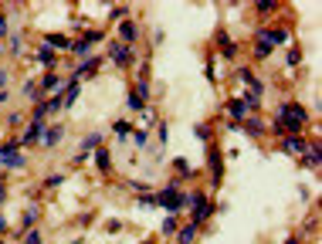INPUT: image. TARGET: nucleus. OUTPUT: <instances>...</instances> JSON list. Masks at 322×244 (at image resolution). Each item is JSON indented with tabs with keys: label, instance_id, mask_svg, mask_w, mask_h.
Instances as JSON below:
<instances>
[{
	"label": "nucleus",
	"instance_id": "obj_33",
	"mask_svg": "<svg viewBox=\"0 0 322 244\" xmlns=\"http://www.w3.org/2000/svg\"><path fill=\"white\" fill-rule=\"evenodd\" d=\"M61 183H65V177H61V173H51V177L45 180V187H61Z\"/></svg>",
	"mask_w": 322,
	"mask_h": 244
},
{
	"label": "nucleus",
	"instance_id": "obj_20",
	"mask_svg": "<svg viewBox=\"0 0 322 244\" xmlns=\"http://www.w3.org/2000/svg\"><path fill=\"white\" fill-rule=\"evenodd\" d=\"M119 37H123L119 45H126V48H129V45L136 41V24H133V21H123V27H119Z\"/></svg>",
	"mask_w": 322,
	"mask_h": 244
},
{
	"label": "nucleus",
	"instance_id": "obj_14",
	"mask_svg": "<svg viewBox=\"0 0 322 244\" xmlns=\"http://www.w3.org/2000/svg\"><path fill=\"white\" fill-rule=\"evenodd\" d=\"M302 163H305L309 170H319V163H322V143H312L309 153L302 156Z\"/></svg>",
	"mask_w": 322,
	"mask_h": 244
},
{
	"label": "nucleus",
	"instance_id": "obj_45",
	"mask_svg": "<svg viewBox=\"0 0 322 244\" xmlns=\"http://www.w3.org/2000/svg\"><path fill=\"white\" fill-rule=\"evenodd\" d=\"M143 244H153V241H143Z\"/></svg>",
	"mask_w": 322,
	"mask_h": 244
},
{
	"label": "nucleus",
	"instance_id": "obj_41",
	"mask_svg": "<svg viewBox=\"0 0 322 244\" xmlns=\"http://www.w3.org/2000/svg\"><path fill=\"white\" fill-rule=\"evenodd\" d=\"M7 99H11V95H7V89H4V92H0V105H4Z\"/></svg>",
	"mask_w": 322,
	"mask_h": 244
},
{
	"label": "nucleus",
	"instance_id": "obj_17",
	"mask_svg": "<svg viewBox=\"0 0 322 244\" xmlns=\"http://www.w3.org/2000/svg\"><path fill=\"white\" fill-rule=\"evenodd\" d=\"M197 234H200L197 224H183V227H177V241L180 244H193V241H197Z\"/></svg>",
	"mask_w": 322,
	"mask_h": 244
},
{
	"label": "nucleus",
	"instance_id": "obj_19",
	"mask_svg": "<svg viewBox=\"0 0 322 244\" xmlns=\"http://www.w3.org/2000/svg\"><path fill=\"white\" fill-rule=\"evenodd\" d=\"M78 95H82V85H78L75 78H71V82H68V89H65V95H61L65 109H71V105H75V102H78Z\"/></svg>",
	"mask_w": 322,
	"mask_h": 244
},
{
	"label": "nucleus",
	"instance_id": "obj_31",
	"mask_svg": "<svg viewBox=\"0 0 322 244\" xmlns=\"http://www.w3.org/2000/svg\"><path fill=\"white\" fill-rule=\"evenodd\" d=\"M275 7H278L275 0H258V4H255V11H261V14H268V11H275Z\"/></svg>",
	"mask_w": 322,
	"mask_h": 244
},
{
	"label": "nucleus",
	"instance_id": "obj_25",
	"mask_svg": "<svg viewBox=\"0 0 322 244\" xmlns=\"http://www.w3.org/2000/svg\"><path fill=\"white\" fill-rule=\"evenodd\" d=\"M173 170L180 173V177H177V183H180V180H187V177H190V167H187V159H173Z\"/></svg>",
	"mask_w": 322,
	"mask_h": 244
},
{
	"label": "nucleus",
	"instance_id": "obj_8",
	"mask_svg": "<svg viewBox=\"0 0 322 244\" xmlns=\"http://www.w3.org/2000/svg\"><path fill=\"white\" fill-rule=\"evenodd\" d=\"M271 51H275V41H271V31L265 27V31L255 34V55H258V58H268Z\"/></svg>",
	"mask_w": 322,
	"mask_h": 244
},
{
	"label": "nucleus",
	"instance_id": "obj_42",
	"mask_svg": "<svg viewBox=\"0 0 322 244\" xmlns=\"http://www.w3.org/2000/svg\"><path fill=\"white\" fill-rule=\"evenodd\" d=\"M4 231H7V221H4V217H0V234H4Z\"/></svg>",
	"mask_w": 322,
	"mask_h": 244
},
{
	"label": "nucleus",
	"instance_id": "obj_24",
	"mask_svg": "<svg viewBox=\"0 0 322 244\" xmlns=\"http://www.w3.org/2000/svg\"><path fill=\"white\" fill-rule=\"evenodd\" d=\"M241 129H245V133H251V136H261V133H265V122H261V119H245V126H241Z\"/></svg>",
	"mask_w": 322,
	"mask_h": 244
},
{
	"label": "nucleus",
	"instance_id": "obj_27",
	"mask_svg": "<svg viewBox=\"0 0 322 244\" xmlns=\"http://www.w3.org/2000/svg\"><path fill=\"white\" fill-rule=\"evenodd\" d=\"M37 214H41L37 207H27V211H24V217H21V224H24V227H31V224L37 221Z\"/></svg>",
	"mask_w": 322,
	"mask_h": 244
},
{
	"label": "nucleus",
	"instance_id": "obj_21",
	"mask_svg": "<svg viewBox=\"0 0 322 244\" xmlns=\"http://www.w3.org/2000/svg\"><path fill=\"white\" fill-rule=\"evenodd\" d=\"M27 102H37L41 105V89H37V82H24V92H21Z\"/></svg>",
	"mask_w": 322,
	"mask_h": 244
},
{
	"label": "nucleus",
	"instance_id": "obj_32",
	"mask_svg": "<svg viewBox=\"0 0 322 244\" xmlns=\"http://www.w3.org/2000/svg\"><path fill=\"white\" fill-rule=\"evenodd\" d=\"M126 14H129V7H112V11H109V21H123Z\"/></svg>",
	"mask_w": 322,
	"mask_h": 244
},
{
	"label": "nucleus",
	"instance_id": "obj_6",
	"mask_svg": "<svg viewBox=\"0 0 322 244\" xmlns=\"http://www.w3.org/2000/svg\"><path fill=\"white\" fill-rule=\"evenodd\" d=\"M146 95H149V82H139L133 92H129V99H126V105L133 112H143L146 109Z\"/></svg>",
	"mask_w": 322,
	"mask_h": 244
},
{
	"label": "nucleus",
	"instance_id": "obj_2",
	"mask_svg": "<svg viewBox=\"0 0 322 244\" xmlns=\"http://www.w3.org/2000/svg\"><path fill=\"white\" fill-rule=\"evenodd\" d=\"M156 207H163L167 214H177L187 207V193L180 190V183L173 180V183H167V190H159L156 193Z\"/></svg>",
	"mask_w": 322,
	"mask_h": 244
},
{
	"label": "nucleus",
	"instance_id": "obj_29",
	"mask_svg": "<svg viewBox=\"0 0 322 244\" xmlns=\"http://www.w3.org/2000/svg\"><path fill=\"white\" fill-rule=\"evenodd\" d=\"M112 129H115V136H119V139H126V136H129V133H133V126H129V122H115V126H112Z\"/></svg>",
	"mask_w": 322,
	"mask_h": 244
},
{
	"label": "nucleus",
	"instance_id": "obj_16",
	"mask_svg": "<svg viewBox=\"0 0 322 244\" xmlns=\"http://www.w3.org/2000/svg\"><path fill=\"white\" fill-rule=\"evenodd\" d=\"M61 139H65V126H58V122H55V126H48V129H45V146H48V149L58 146Z\"/></svg>",
	"mask_w": 322,
	"mask_h": 244
},
{
	"label": "nucleus",
	"instance_id": "obj_18",
	"mask_svg": "<svg viewBox=\"0 0 322 244\" xmlns=\"http://www.w3.org/2000/svg\"><path fill=\"white\" fill-rule=\"evenodd\" d=\"M45 48H51V51H68V48H71V41H68L65 34H48V37H45Z\"/></svg>",
	"mask_w": 322,
	"mask_h": 244
},
{
	"label": "nucleus",
	"instance_id": "obj_28",
	"mask_svg": "<svg viewBox=\"0 0 322 244\" xmlns=\"http://www.w3.org/2000/svg\"><path fill=\"white\" fill-rule=\"evenodd\" d=\"M37 61H41V65H55V51H51V48H41V51H37Z\"/></svg>",
	"mask_w": 322,
	"mask_h": 244
},
{
	"label": "nucleus",
	"instance_id": "obj_40",
	"mask_svg": "<svg viewBox=\"0 0 322 244\" xmlns=\"http://www.w3.org/2000/svg\"><path fill=\"white\" fill-rule=\"evenodd\" d=\"M0 37H7V14H0Z\"/></svg>",
	"mask_w": 322,
	"mask_h": 244
},
{
	"label": "nucleus",
	"instance_id": "obj_4",
	"mask_svg": "<svg viewBox=\"0 0 322 244\" xmlns=\"http://www.w3.org/2000/svg\"><path fill=\"white\" fill-rule=\"evenodd\" d=\"M21 146L17 143H7V146H0V167L4 170H21L27 159H24V153H17Z\"/></svg>",
	"mask_w": 322,
	"mask_h": 244
},
{
	"label": "nucleus",
	"instance_id": "obj_38",
	"mask_svg": "<svg viewBox=\"0 0 322 244\" xmlns=\"http://www.w3.org/2000/svg\"><path fill=\"white\" fill-rule=\"evenodd\" d=\"M139 207H146V211H149V207H156V197H139Z\"/></svg>",
	"mask_w": 322,
	"mask_h": 244
},
{
	"label": "nucleus",
	"instance_id": "obj_13",
	"mask_svg": "<svg viewBox=\"0 0 322 244\" xmlns=\"http://www.w3.org/2000/svg\"><path fill=\"white\" fill-rule=\"evenodd\" d=\"M95 71H99V58H85V61L75 68V75H71V78H75V82H78V78H92Z\"/></svg>",
	"mask_w": 322,
	"mask_h": 244
},
{
	"label": "nucleus",
	"instance_id": "obj_35",
	"mask_svg": "<svg viewBox=\"0 0 322 244\" xmlns=\"http://www.w3.org/2000/svg\"><path fill=\"white\" fill-rule=\"evenodd\" d=\"M221 41H224V55H227V58H234V51H237V48H234L231 41H227V34H221Z\"/></svg>",
	"mask_w": 322,
	"mask_h": 244
},
{
	"label": "nucleus",
	"instance_id": "obj_22",
	"mask_svg": "<svg viewBox=\"0 0 322 244\" xmlns=\"http://www.w3.org/2000/svg\"><path fill=\"white\" fill-rule=\"evenodd\" d=\"M95 167H99L102 173H109V170H112V159H109V149H105V146L95 149Z\"/></svg>",
	"mask_w": 322,
	"mask_h": 244
},
{
	"label": "nucleus",
	"instance_id": "obj_23",
	"mask_svg": "<svg viewBox=\"0 0 322 244\" xmlns=\"http://www.w3.org/2000/svg\"><path fill=\"white\" fill-rule=\"evenodd\" d=\"M159 234H163V237H177V214H167V221H163Z\"/></svg>",
	"mask_w": 322,
	"mask_h": 244
},
{
	"label": "nucleus",
	"instance_id": "obj_11",
	"mask_svg": "<svg viewBox=\"0 0 322 244\" xmlns=\"http://www.w3.org/2000/svg\"><path fill=\"white\" fill-rule=\"evenodd\" d=\"M281 149L292 153V156H305V153H309V143H305V136H285Z\"/></svg>",
	"mask_w": 322,
	"mask_h": 244
},
{
	"label": "nucleus",
	"instance_id": "obj_43",
	"mask_svg": "<svg viewBox=\"0 0 322 244\" xmlns=\"http://www.w3.org/2000/svg\"><path fill=\"white\" fill-rule=\"evenodd\" d=\"M285 244H299V241H295V237H289V241H285Z\"/></svg>",
	"mask_w": 322,
	"mask_h": 244
},
{
	"label": "nucleus",
	"instance_id": "obj_1",
	"mask_svg": "<svg viewBox=\"0 0 322 244\" xmlns=\"http://www.w3.org/2000/svg\"><path fill=\"white\" fill-rule=\"evenodd\" d=\"M309 126V112L302 102H281L278 105V122L275 133H289V136H302V129Z\"/></svg>",
	"mask_w": 322,
	"mask_h": 244
},
{
	"label": "nucleus",
	"instance_id": "obj_9",
	"mask_svg": "<svg viewBox=\"0 0 322 244\" xmlns=\"http://www.w3.org/2000/svg\"><path fill=\"white\" fill-rule=\"evenodd\" d=\"M99 37H102L99 31H89L85 37H78V41H71V51H75L78 58H85V55L92 51V48H95V41H99Z\"/></svg>",
	"mask_w": 322,
	"mask_h": 244
},
{
	"label": "nucleus",
	"instance_id": "obj_37",
	"mask_svg": "<svg viewBox=\"0 0 322 244\" xmlns=\"http://www.w3.org/2000/svg\"><path fill=\"white\" fill-rule=\"evenodd\" d=\"M21 41H24L21 34H14V37H11V51H14V55H17V51H21Z\"/></svg>",
	"mask_w": 322,
	"mask_h": 244
},
{
	"label": "nucleus",
	"instance_id": "obj_44",
	"mask_svg": "<svg viewBox=\"0 0 322 244\" xmlns=\"http://www.w3.org/2000/svg\"><path fill=\"white\" fill-rule=\"evenodd\" d=\"M0 55H4V45H0Z\"/></svg>",
	"mask_w": 322,
	"mask_h": 244
},
{
	"label": "nucleus",
	"instance_id": "obj_5",
	"mask_svg": "<svg viewBox=\"0 0 322 244\" xmlns=\"http://www.w3.org/2000/svg\"><path fill=\"white\" fill-rule=\"evenodd\" d=\"M207 170H211V183H214V187H221L224 159H221V149H217V146H207Z\"/></svg>",
	"mask_w": 322,
	"mask_h": 244
},
{
	"label": "nucleus",
	"instance_id": "obj_30",
	"mask_svg": "<svg viewBox=\"0 0 322 244\" xmlns=\"http://www.w3.org/2000/svg\"><path fill=\"white\" fill-rule=\"evenodd\" d=\"M237 78H241V82H248L251 89L258 85V82H255V71H251V68H241V71H237Z\"/></svg>",
	"mask_w": 322,
	"mask_h": 244
},
{
	"label": "nucleus",
	"instance_id": "obj_12",
	"mask_svg": "<svg viewBox=\"0 0 322 244\" xmlns=\"http://www.w3.org/2000/svg\"><path fill=\"white\" fill-rule=\"evenodd\" d=\"M227 112H231V122H237V126H241V122L248 119V105H245V99H231V102H227Z\"/></svg>",
	"mask_w": 322,
	"mask_h": 244
},
{
	"label": "nucleus",
	"instance_id": "obj_34",
	"mask_svg": "<svg viewBox=\"0 0 322 244\" xmlns=\"http://www.w3.org/2000/svg\"><path fill=\"white\" fill-rule=\"evenodd\" d=\"M24 244H41V231H27L24 234Z\"/></svg>",
	"mask_w": 322,
	"mask_h": 244
},
{
	"label": "nucleus",
	"instance_id": "obj_10",
	"mask_svg": "<svg viewBox=\"0 0 322 244\" xmlns=\"http://www.w3.org/2000/svg\"><path fill=\"white\" fill-rule=\"evenodd\" d=\"M41 136H45V119H31V126L24 129V136H21L17 146H31V143H37Z\"/></svg>",
	"mask_w": 322,
	"mask_h": 244
},
{
	"label": "nucleus",
	"instance_id": "obj_39",
	"mask_svg": "<svg viewBox=\"0 0 322 244\" xmlns=\"http://www.w3.org/2000/svg\"><path fill=\"white\" fill-rule=\"evenodd\" d=\"M7 78H11V75H7V68H4V65H0V92H4V89H7Z\"/></svg>",
	"mask_w": 322,
	"mask_h": 244
},
{
	"label": "nucleus",
	"instance_id": "obj_36",
	"mask_svg": "<svg viewBox=\"0 0 322 244\" xmlns=\"http://www.w3.org/2000/svg\"><path fill=\"white\" fill-rule=\"evenodd\" d=\"M193 133H197V139H211V129L207 126H193Z\"/></svg>",
	"mask_w": 322,
	"mask_h": 244
},
{
	"label": "nucleus",
	"instance_id": "obj_3",
	"mask_svg": "<svg viewBox=\"0 0 322 244\" xmlns=\"http://www.w3.org/2000/svg\"><path fill=\"white\" fill-rule=\"evenodd\" d=\"M187 207H190V224H197V227H204L207 217L217 211V204H211L204 193H187Z\"/></svg>",
	"mask_w": 322,
	"mask_h": 244
},
{
	"label": "nucleus",
	"instance_id": "obj_26",
	"mask_svg": "<svg viewBox=\"0 0 322 244\" xmlns=\"http://www.w3.org/2000/svg\"><path fill=\"white\" fill-rule=\"evenodd\" d=\"M133 143H136V149H146V146H149V136H146L143 129H136V133H133Z\"/></svg>",
	"mask_w": 322,
	"mask_h": 244
},
{
	"label": "nucleus",
	"instance_id": "obj_15",
	"mask_svg": "<svg viewBox=\"0 0 322 244\" xmlns=\"http://www.w3.org/2000/svg\"><path fill=\"white\" fill-rule=\"evenodd\" d=\"M37 89H41V92H58V95H61V89H65V82H61V75H55V71H48V75H45V82H41Z\"/></svg>",
	"mask_w": 322,
	"mask_h": 244
},
{
	"label": "nucleus",
	"instance_id": "obj_7",
	"mask_svg": "<svg viewBox=\"0 0 322 244\" xmlns=\"http://www.w3.org/2000/svg\"><path fill=\"white\" fill-rule=\"evenodd\" d=\"M109 58H112L119 68H129V65H133V48H126V45H119V41H112V45H109Z\"/></svg>",
	"mask_w": 322,
	"mask_h": 244
}]
</instances>
